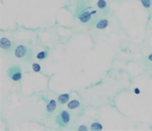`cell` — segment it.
Segmentation results:
<instances>
[{
	"label": "cell",
	"mask_w": 152,
	"mask_h": 131,
	"mask_svg": "<svg viewBox=\"0 0 152 131\" xmlns=\"http://www.w3.org/2000/svg\"><path fill=\"white\" fill-rule=\"evenodd\" d=\"M141 3L145 9L152 8V0H141Z\"/></svg>",
	"instance_id": "cell-11"
},
{
	"label": "cell",
	"mask_w": 152,
	"mask_h": 131,
	"mask_svg": "<svg viewBox=\"0 0 152 131\" xmlns=\"http://www.w3.org/2000/svg\"><path fill=\"white\" fill-rule=\"evenodd\" d=\"M56 108H57V102H56L55 100H50L46 106L47 112L51 113V112H53Z\"/></svg>",
	"instance_id": "cell-8"
},
{
	"label": "cell",
	"mask_w": 152,
	"mask_h": 131,
	"mask_svg": "<svg viewBox=\"0 0 152 131\" xmlns=\"http://www.w3.org/2000/svg\"><path fill=\"white\" fill-rule=\"evenodd\" d=\"M96 6L99 12L102 15H107L110 12V8L105 0H98L96 3Z\"/></svg>",
	"instance_id": "cell-6"
},
{
	"label": "cell",
	"mask_w": 152,
	"mask_h": 131,
	"mask_svg": "<svg viewBox=\"0 0 152 131\" xmlns=\"http://www.w3.org/2000/svg\"><path fill=\"white\" fill-rule=\"evenodd\" d=\"M0 46L3 50L12 51L14 48V43L8 37H1L0 39Z\"/></svg>",
	"instance_id": "cell-5"
},
{
	"label": "cell",
	"mask_w": 152,
	"mask_h": 131,
	"mask_svg": "<svg viewBox=\"0 0 152 131\" xmlns=\"http://www.w3.org/2000/svg\"><path fill=\"white\" fill-rule=\"evenodd\" d=\"M108 25H109L108 19L102 17V18H98V21L96 23L95 27L96 29H99V30H104V29H105V28L108 27Z\"/></svg>",
	"instance_id": "cell-7"
},
{
	"label": "cell",
	"mask_w": 152,
	"mask_h": 131,
	"mask_svg": "<svg viewBox=\"0 0 152 131\" xmlns=\"http://www.w3.org/2000/svg\"><path fill=\"white\" fill-rule=\"evenodd\" d=\"M80 106V103L77 100H72L69 102V103L67 104V107L69 109H75Z\"/></svg>",
	"instance_id": "cell-10"
},
{
	"label": "cell",
	"mask_w": 152,
	"mask_h": 131,
	"mask_svg": "<svg viewBox=\"0 0 152 131\" xmlns=\"http://www.w3.org/2000/svg\"><path fill=\"white\" fill-rule=\"evenodd\" d=\"M94 14H96V11L93 12H89V11H83V12H79L77 14V17L80 20V22L83 24H87L91 22L92 20V16Z\"/></svg>",
	"instance_id": "cell-4"
},
{
	"label": "cell",
	"mask_w": 152,
	"mask_h": 131,
	"mask_svg": "<svg viewBox=\"0 0 152 131\" xmlns=\"http://www.w3.org/2000/svg\"><path fill=\"white\" fill-rule=\"evenodd\" d=\"M47 56H48V52L47 51H42V52H40V53H38L37 55V58L39 60H43L45 59V58H46Z\"/></svg>",
	"instance_id": "cell-13"
},
{
	"label": "cell",
	"mask_w": 152,
	"mask_h": 131,
	"mask_svg": "<svg viewBox=\"0 0 152 131\" xmlns=\"http://www.w3.org/2000/svg\"><path fill=\"white\" fill-rule=\"evenodd\" d=\"M78 130H88V129H87V127L86 126H84V125H82V126H80L79 128H78Z\"/></svg>",
	"instance_id": "cell-15"
},
{
	"label": "cell",
	"mask_w": 152,
	"mask_h": 131,
	"mask_svg": "<svg viewBox=\"0 0 152 131\" xmlns=\"http://www.w3.org/2000/svg\"><path fill=\"white\" fill-rule=\"evenodd\" d=\"M91 0H78V2H81L83 4H85V3H88V2H90Z\"/></svg>",
	"instance_id": "cell-16"
},
{
	"label": "cell",
	"mask_w": 152,
	"mask_h": 131,
	"mask_svg": "<svg viewBox=\"0 0 152 131\" xmlns=\"http://www.w3.org/2000/svg\"><path fill=\"white\" fill-rule=\"evenodd\" d=\"M7 75L12 81L18 82L22 79V70L18 65H13L9 68Z\"/></svg>",
	"instance_id": "cell-2"
},
{
	"label": "cell",
	"mask_w": 152,
	"mask_h": 131,
	"mask_svg": "<svg viewBox=\"0 0 152 131\" xmlns=\"http://www.w3.org/2000/svg\"><path fill=\"white\" fill-rule=\"evenodd\" d=\"M32 69L35 72H39L40 70H41V67H40V65L38 63H33L32 64Z\"/></svg>",
	"instance_id": "cell-14"
},
{
	"label": "cell",
	"mask_w": 152,
	"mask_h": 131,
	"mask_svg": "<svg viewBox=\"0 0 152 131\" xmlns=\"http://www.w3.org/2000/svg\"><path fill=\"white\" fill-rule=\"evenodd\" d=\"M14 57L23 63H29L32 59V50L25 45L19 44L14 49Z\"/></svg>",
	"instance_id": "cell-1"
},
{
	"label": "cell",
	"mask_w": 152,
	"mask_h": 131,
	"mask_svg": "<svg viewBox=\"0 0 152 131\" xmlns=\"http://www.w3.org/2000/svg\"><path fill=\"white\" fill-rule=\"evenodd\" d=\"M91 129L92 130H103V125L99 122H94L91 124Z\"/></svg>",
	"instance_id": "cell-12"
},
{
	"label": "cell",
	"mask_w": 152,
	"mask_h": 131,
	"mask_svg": "<svg viewBox=\"0 0 152 131\" xmlns=\"http://www.w3.org/2000/svg\"><path fill=\"white\" fill-rule=\"evenodd\" d=\"M70 122V113L66 110H63L59 113V115L57 116L56 122L61 127H65L67 126Z\"/></svg>",
	"instance_id": "cell-3"
},
{
	"label": "cell",
	"mask_w": 152,
	"mask_h": 131,
	"mask_svg": "<svg viewBox=\"0 0 152 131\" xmlns=\"http://www.w3.org/2000/svg\"><path fill=\"white\" fill-rule=\"evenodd\" d=\"M148 60H149L150 62H152V53L148 56Z\"/></svg>",
	"instance_id": "cell-17"
},
{
	"label": "cell",
	"mask_w": 152,
	"mask_h": 131,
	"mask_svg": "<svg viewBox=\"0 0 152 131\" xmlns=\"http://www.w3.org/2000/svg\"><path fill=\"white\" fill-rule=\"evenodd\" d=\"M69 99H70V95L69 94H63V95H60L58 97V101L60 104H65L69 102Z\"/></svg>",
	"instance_id": "cell-9"
},
{
	"label": "cell",
	"mask_w": 152,
	"mask_h": 131,
	"mask_svg": "<svg viewBox=\"0 0 152 131\" xmlns=\"http://www.w3.org/2000/svg\"><path fill=\"white\" fill-rule=\"evenodd\" d=\"M136 90V91H135V92H136V93H137V94H139V93H140V90H138V89H136V90Z\"/></svg>",
	"instance_id": "cell-18"
}]
</instances>
